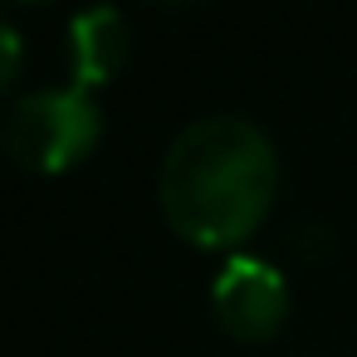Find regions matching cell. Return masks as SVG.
<instances>
[{"label":"cell","instance_id":"obj_1","mask_svg":"<svg viewBox=\"0 0 357 357\" xmlns=\"http://www.w3.org/2000/svg\"><path fill=\"white\" fill-rule=\"evenodd\" d=\"M279 191V157L259 123L211 113L186 123L157 172L167 225L201 250H235L250 240Z\"/></svg>","mask_w":357,"mask_h":357},{"label":"cell","instance_id":"obj_2","mask_svg":"<svg viewBox=\"0 0 357 357\" xmlns=\"http://www.w3.org/2000/svg\"><path fill=\"white\" fill-rule=\"evenodd\" d=\"M103 132V113L93 103L89 89L69 84V89H40L25 93L10 118H6V152L40 176L69 172L74 162H84L93 152Z\"/></svg>","mask_w":357,"mask_h":357},{"label":"cell","instance_id":"obj_3","mask_svg":"<svg viewBox=\"0 0 357 357\" xmlns=\"http://www.w3.org/2000/svg\"><path fill=\"white\" fill-rule=\"evenodd\" d=\"M211 308L235 342H264L289 318V284L269 259L230 255L211 284Z\"/></svg>","mask_w":357,"mask_h":357},{"label":"cell","instance_id":"obj_4","mask_svg":"<svg viewBox=\"0 0 357 357\" xmlns=\"http://www.w3.org/2000/svg\"><path fill=\"white\" fill-rule=\"evenodd\" d=\"M69 59H74V84L79 89H98L108 84L123 59H128V25L118 10H84L69 25Z\"/></svg>","mask_w":357,"mask_h":357}]
</instances>
